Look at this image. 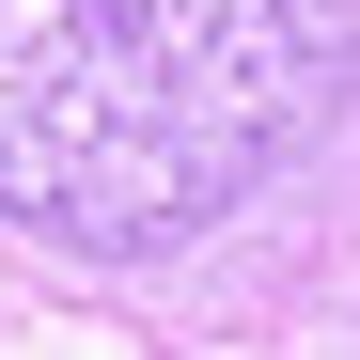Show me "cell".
I'll return each mask as SVG.
<instances>
[{"mask_svg": "<svg viewBox=\"0 0 360 360\" xmlns=\"http://www.w3.org/2000/svg\"><path fill=\"white\" fill-rule=\"evenodd\" d=\"M345 0H0V204L157 266L345 110Z\"/></svg>", "mask_w": 360, "mask_h": 360, "instance_id": "6da1fadb", "label": "cell"}]
</instances>
